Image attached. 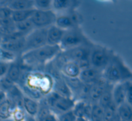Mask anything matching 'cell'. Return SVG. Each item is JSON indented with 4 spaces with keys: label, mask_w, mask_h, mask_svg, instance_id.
Masks as SVG:
<instances>
[{
    "label": "cell",
    "mask_w": 132,
    "mask_h": 121,
    "mask_svg": "<svg viewBox=\"0 0 132 121\" xmlns=\"http://www.w3.org/2000/svg\"><path fill=\"white\" fill-rule=\"evenodd\" d=\"M129 80L113 84L112 97L114 103L118 107L126 102V90Z\"/></svg>",
    "instance_id": "obj_11"
},
{
    "label": "cell",
    "mask_w": 132,
    "mask_h": 121,
    "mask_svg": "<svg viewBox=\"0 0 132 121\" xmlns=\"http://www.w3.org/2000/svg\"><path fill=\"white\" fill-rule=\"evenodd\" d=\"M21 106L27 116L35 118L36 117L39 108V103L38 102V100H36L24 95L22 100Z\"/></svg>",
    "instance_id": "obj_14"
},
{
    "label": "cell",
    "mask_w": 132,
    "mask_h": 121,
    "mask_svg": "<svg viewBox=\"0 0 132 121\" xmlns=\"http://www.w3.org/2000/svg\"><path fill=\"white\" fill-rule=\"evenodd\" d=\"M101 77L102 72L100 70L95 69L92 66H89L81 70L78 79L83 84L93 85Z\"/></svg>",
    "instance_id": "obj_9"
},
{
    "label": "cell",
    "mask_w": 132,
    "mask_h": 121,
    "mask_svg": "<svg viewBox=\"0 0 132 121\" xmlns=\"http://www.w3.org/2000/svg\"><path fill=\"white\" fill-rule=\"evenodd\" d=\"M0 80H1V79H0Z\"/></svg>",
    "instance_id": "obj_39"
},
{
    "label": "cell",
    "mask_w": 132,
    "mask_h": 121,
    "mask_svg": "<svg viewBox=\"0 0 132 121\" xmlns=\"http://www.w3.org/2000/svg\"><path fill=\"white\" fill-rule=\"evenodd\" d=\"M126 103L131 105L132 103V85L131 81L129 80L127 85L126 90Z\"/></svg>",
    "instance_id": "obj_32"
},
{
    "label": "cell",
    "mask_w": 132,
    "mask_h": 121,
    "mask_svg": "<svg viewBox=\"0 0 132 121\" xmlns=\"http://www.w3.org/2000/svg\"><path fill=\"white\" fill-rule=\"evenodd\" d=\"M15 26L19 31V32H21L22 34L26 33V32H29V31H32L34 29V26L30 21V19L19 22V23H15Z\"/></svg>",
    "instance_id": "obj_26"
},
{
    "label": "cell",
    "mask_w": 132,
    "mask_h": 121,
    "mask_svg": "<svg viewBox=\"0 0 132 121\" xmlns=\"http://www.w3.org/2000/svg\"><path fill=\"white\" fill-rule=\"evenodd\" d=\"M66 31L53 25L47 28L46 32V45L60 46V43Z\"/></svg>",
    "instance_id": "obj_12"
},
{
    "label": "cell",
    "mask_w": 132,
    "mask_h": 121,
    "mask_svg": "<svg viewBox=\"0 0 132 121\" xmlns=\"http://www.w3.org/2000/svg\"><path fill=\"white\" fill-rule=\"evenodd\" d=\"M83 42V37L80 32L76 30L70 29L65 32L64 36L60 43V47L62 49L69 50L80 46Z\"/></svg>",
    "instance_id": "obj_7"
},
{
    "label": "cell",
    "mask_w": 132,
    "mask_h": 121,
    "mask_svg": "<svg viewBox=\"0 0 132 121\" xmlns=\"http://www.w3.org/2000/svg\"><path fill=\"white\" fill-rule=\"evenodd\" d=\"M6 99V94L4 91L0 90V103Z\"/></svg>",
    "instance_id": "obj_34"
},
{
    "label": "cell",
    "mask_w": 132,
    "mask_h": 121,
    "mask_svg": "<svg viewBox=\"0 0 132 121\" xmlns=\"http://www.w3.org/2000/svg\"><path fill=\"white\" fill-rule=\"evenodd\" d=\"M102 77L108 83L115 84L129 80L131 77V73L119 58H111L103 70Z\"/></svg>",
    "instance_id": "obj_2"
},
{
    "label": "cell",
    "mask_w": 132,
    "mask_h": 121,
    "mask_svg": "<svg viewBox=\"0 0 132 121\" xmlns=\"http://www.w3.org/2000/svg\"><path fill=\"white\" fill-rule=\"evenodd\" d=\"M111 59L108 53L102 49H95L90 53V66L97 69L104 70Z\"/></svg>",
    "instance_id": "obj_8"
},
{
    "label": "cell",
    "mask_w": 132,
    "mask_h": 121,
    "mask_svg": "<svg viewBox=\"0 0 132 121\" xmlns=\"http://www.w3.org/2000/svg\"><path fill=\"white\" fill-rule=\"evenodd\" d=\"M21 73H22V70L20 68V66L18 63L12 62L9 64L8 71L5 77L12 83L15 84V83H17L20 79Z\"/></svg>",
    "instance_id": "obj_16"
},
{
    "label": "cell",
    "mask_w": 132,
    "mask_h": 121,
    "mask_svg": "<svg viewBox=\"0 0 132 121\" xmlns=\"http://www.w3.org/2000/svg\"><path fill=\"white\" fill-rule=\"evenodd\" d=\"M112 87H113V85L110 83L97 102V103L103 109L107 108L108 107H109L111 104H112L114 103L113 102V97H112Z\"/></svg>",
    "instance_id": "obj_21"
},
{
    "label": "cell",
    "mask_w": 132,
    "mask_h": 121,
    "mask_svg": "<svg viewBox=\"0 0 132 121\" xmlns=\"http://www.w3.org/2000/svg\"><path fill=\"white\" fill-rule=\"evenodd\" d=\"M35 8H30L26 10H19V11H12L11 19L14 23H19L28 19H30L32 14L35 12Z\"/></svg>",
    "instance_id": "obj_18"
},
{
    "label": "cell",
    "mask_w": 132,
    "mask_h": 121,
    "mask_svg": "<svg viewBox=\"0 0 132 121\" xmlns=\"http://www.w3.org/2000/svg\"><path fill=\"white\" fill-rule=\"evenodd\" d=\"M117 115V106L113 103L107 108L104 109L103 121H113Z\"/></svg>",
    "instance_id": "obj_25"
},
{
    "label": "cell",
    "mask_w": 132,
    "mask_h": 121,
    "mask_svg": "<svg viewBox=\"0 0 132 121\" xmlns=\"http://www.w3.org/2000/svg\"><path fill=\"white\" fill-rule=\"evenodd\" d=\"M109 84L110 83H108L103 77H101L95 83H94L88 96V100H90L89 103L91 104L97 103Z\"/></svg>",
    "instance_id": "obj_10"
},
{
    "label": "cell",
    "mask_w": 132,
    "mask_h": 121,
    "mask_svg": "<svg viewBox=\"0 0 132 121\" xmlns=\"http://www.w3.org/2000/svg\"><path fill=\"white\" fill-rule=\"evenodd\" d=\"M47 28L35 29L31 31L26 37L25 46L22 52L26 53L46 45Z\"/></svg>",
    "instance_id": "obj_4"
},
{
    "label": "cell",
    "mask_w": 132,
    "mask_h": 121,
    "mask_svg": "<svg viewBox=\"0 0 132 121\" xmlns=\"http://www.w3.org/2000/svg\"><path fill=\"white\" fill-rule=\"evenodd\" d=\"M36 121H57V117L53 113L50 112L43 117L36 120Z\"/></svg>",
    "instance_id": "obj_33"
},
{
    "label": "cell",
    "mask_w": 132,
    "mask_h": 121,
    "mask_svg": "<svg viewBox=\"0 0 132 121\" xmlns=\"http://www.w3.org/2000/svg\"><path fill=\"white\" fill-rule=\"evenodd\" d=\"M2 121H13L12 120H11V119H8V120H2Z\"/></svg>",
    "instance_id": "obj_37"
},
{
    "label": "cell",
    "mask_w": 132,
    "mask_h": 121,
    "mask_svg": "<svg viewBox=\"0 0 132 121\" xmlns=\"http://www.w3.org/2000/svg\"><path fill=\"white\" fill-rule=\"evenodd\" d=\"M61 52L60 46L45 45L40 48L23 53L22 58L25 64L29 66H39L46 64L47 63L56 58Z\"/></svg>",
    "instance_id": "obj_1"
},
{
    "label": "cell",
    "mask_w": 132,
    "mask_h": 121,
    "mask_svg": "<svg viewBox=\"0 0 132 121\" xmlns=\"http://www.w3.org/2000/svg\"><path fill=\"white\" fill-rule=\"evenodd\" d=\"M104 109L97 103L91 104L89 121H103Z\"/></svg>",
    "instance_id": "obj_23"
},
{
    "label": "cell",
    "mask_w": 132,
    "mask_h": 121,
    "mask_svg": "<svg viewBox=\"0 0 132 121\" xmlns=\"http://www.w3.org/2000/svg\"><path fill=\"white\" fill-rule=\"evenodd\" d=\"M57 121H75L77 119V117L73 113L72 110L60 114L56 116Z\"/></svg>",
    "instance_id": "obj_29"
},
{
    "label": "cell",
    "mask_w": 132,
    "mask_h": 121,
    "mask_svg": "<svg viewBox=\"0 0 132 121\" xmlns=\"http://www.w3.org/2000/svg\"><path fill=\"white\" fill-rule=\"evenodd\" d=\"M72 2L69 0H54L52 1V8L56 10H63L69 8Z\"/></svg>",
    "instance_id": "obj_28"
},
{
    "label": "cell",
    "mask_w": 132,
    "mask_h": 121,
    "mask_svg": "<svg viewBox=\"0 0 132 121\" xmlns=\"http://www.w3.org/2000/svg\"><path fill=\"white\" fill-rule=\"evenodd\" d=\"M12 15V10H10L8 7L0 8V18L2 20L10 19Z\"/></svg>",
    "instance_id": "obj_31"
},
{
    "label": "cell",
    "mask_w": 132,
    "mask_h": 121,
    "mask_svg": "<svg viewBox=\"0 0 132 121\" xmlns=\"http://www.w3.org/2000/svg\"><path fill=\"white\" fill-rule=\"evenodd\" d=\"M53 91L58 93L59 95L67 98H73V93L63 78L56 79L53 82Z\"/></svg>",
    "instance_id": "obj_15"
},
{
    "label": "cell",
    "mask_w": 132,
    "mask_h": 121,
    "mask_svg": "<svg viewBox=\"0 0 132 121\" xmlns=\"http://www.w3.org/2000/svg\"><path fill=\"white\" fill-rule=\"evenodd\" d=\"M26 117L27 115L22 109V106H16L14 107L12 112L10 119L13 121H26Z\"/></svg>",
    "instance_id": "obj_24"
},
{
    "label": "cell",
    "mask_w": 132,
    "mask_h": 121,
    "mask_svg": "<svg viewBox=\"0 0 132 121\" xmlns=\"http://www.w3.org/2000/svg\"><path fill=\"white\" fill-rule=\"evenodd\" d=\"M121 121H132V120H121Z\"/></svg>",
    "instance_id": "obj_38"
},
{
    "label": "cell",
    "mask_w": 132,
    "mask_h": 121,
    "mask_svg": "<svg viewBox=\"0 0 132 121\" xmlns=\"http://www.w3.org/2000/svg\"><path fill=\"white\" fill-rule=\"evenodd\" d=\"M60 73L62 76L65 78L69 79H76L78 78L81 69L73 61H67L63 63L60 69Z\"/></svg>",
    "instance_id": "obj_13"
},
{
    "label": "cell",
    "mask_w": 132,
    "mask_h": 121,
    "mask_svg": "<svg viewBox=\"0 0 132 121\" xmlns=\"http://www.w3.org/2000/svg\"><path fill=\"white\" fill-rule=\"evenodd\" d=\"M15 106L7 98L0 103V121L11 118L12 112Z\"/></svg>",
    "instance_id": "obj_19"
},
{
    "label": "cell",
    "mask_w": 132,
    "mask_h": 121,
    "mask_svg": "<svg viewBox=\"0 0 132 121\" xmlns=\"http://www.w3.org/2000/svg\"><path fill=\"white\" fill-rule=\"evenodd\" d=\"M34 8L36 10H50L52 8V1L50 0L34 1Z\"/></svg>",
    "instance_id": "obj_27"
},
{
    "label": "cell",
    "mask_w": 132,
    "mask_h": 121,
    "mask_svg": "<svg viewBox=\"0 0 132 121\" xmlns=\"http://www.w3.org/2000/svg\"><path fill=\"white\" fill-rule=\"evenodd\" d=\"M113 121H121V118H120V117H119V116L118 115V114H117L116 117H114V120H113Z\"/></svg>",
    "instance_id": "obj_36"
},
{
    "label": "cell",
    "mask_w": 132,
    "mask_h": 121,
    "mask_svg": "<svg viewBox=\"0 0 132 121\" xmlns=\"http://www.w3.org/2000/svg\"><path fill=\"white\" fill-rule=\"evenodd\" d=\"M10 63H6V62H3V61H0V79L5 77V76L6 75V73L8 71V69H9Z\"/></svg>",
    "instance_id": "obj_30"
},
{
    "label": "cell",
    "mask_w": 132,
    "mask_h": 121,
    "mask_svg": "<svg viewBox=\"0 0 132 121\" xmlns=\"http://www.w3.org/2000/svg\"><path fill=\"white\" fill-rule=\"evenodd\" d=\"M25 37L26 36L23 35H18V33L12 34L2 42L0 44V49L12 53L22 51L25 46Z\"/></svg>",
    "instance_id": "obj_6"
},
{
    "label": "cell",
    "mask_w": 132,
    "mask_h": 121,
    "mask_svg": "<svg viewBox=\"0 0 132 121\" xmlns=\"http://www.w3.org/2000/svg\"><path fill=\"white\" fill-rule=\"evenodd\" d=\"M75 100L73 98H67L59 95L54 91H51L49 94L46 96V103L49 107L52 113L56 116L72 110Z\"/></svg>",
    "instance_id": "obj_3"
},
{
    "label": "cell",
    "mask_w": 132,
    "mask_h": 121,
    "mask_svg": "<svg viewBox=\"0 0 132 121\" xmlns=\"http://www.w3.org/2000/svg\"><path fill=\"white\" fill-rule=\"evenodd\" d=\"M56 19L55 12L50 10H35L30 21L32 22L34 28L44 29L54 25Z\"/></svg>",
    "instance_id": "obj_5"
},
{
    "label": "cell",
    "mask_w": 132,
    "mask_h": 121,
    "mask_svg": "<svg viewBox=\"0 0 132 121\" xmlns=\"http://www.w3.org/2000/svg\"><path fill=\"white\" fill-rule=\"evenodd\" d=\"M117 114L121 120H132L131 105L125 102L117 107Z\"/></svg>",
    "instance_id": "obj_22"
},
{
    "label": "cell",
    "mask_w": 132,
    "mask_h": 121,
    "mask_svg": "<svg viewBox=\"0 0 132 121\" xmlns=\"http://www.w3.org/2000/svg\"><path fill=\"white\" fill-rule=\"evenodd\" d=\"M54 25L56 27H58L64 31H67V30L71 29L73 27L74 22L70 16L63 15L56 16Z\"/></svg>",
    "instance_id": "obj_20"
},
{
    "label": "cell",
    "mask_w": 132,
    "mask_h": 121,
    "mask_svg": "<svg viewBox=\"0 0 132 121\" xmlns=\"http://www.w3.org/2000/svg\"><path fill=\"white\" fill-rule=\"evenodd\" d=\"M8 8L12 11H19V10L34 8V1H29V0L11 1L8 4Z\"/></svg>",
    "instance_id": "obj_17"
},
{
    "label": "cell",
    "mask_w": 132,
    "mask_h": 121,
    "mask_svg": "<svg viewBox=\"0 0 132 121\" xmlns=\"http://www.w3.org/2000/svg\"><path fill=\"white\" fill-rule=\"evenodd\" d=\"M75 121H88V120H87L86 118H84V117H77Z\"/></svg>",
    "instance_id": "obj_35"
}]
</instances>
